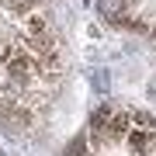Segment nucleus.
Instances as JSON below:
<instances>
[{
    "mask_svg": "<svg viewBox=\"0 0 156 156\" xmlns=\"http://www.w3.org/2000/svg\"><path fill=\"white\" fill-rule=\"evenodd\" d=\"M97 11L104 14V17H125L128 0H97Z\"/></svg>",
    "mask_w": 156,
    "mask_h": 156,
    "instance_id": "f257e3e1",
    "label": "nucleus"
}]
</instances>
